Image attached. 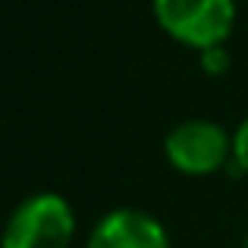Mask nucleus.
Returning a JSON list of instances; mask_svg holds the SVG:
<instances>
[{
    "label": "nucleus",
    "mask_w": 248,
    "mask_h": 248,
    "mask_svg": "<svg viewBox=\"0 0 248 248\" xmlns=\"http://www.w3.org/2000/svg\"><path fill=\"white\" fill-rule=\"evenodd\" d=\"M76 214L57 192H38L19 201L3 230V248H69Z\"/></svg>",
    "instance_id": "nucleus-1"
},
{
    "label": "nucleus",
    "mask_w": 248,
    "mask_h": 248,
    "mask_svg": "<svg viewBox=\"0 0 248 248\" xmlns=\"http://www.w3.org/2000/svg\"><path fill=\"white\" fill-rule=\"evenodd\" d=\"M151 6L160 29L195 50L223 44L236 22V0H154Z\"/></svg>",
    "instance_id": "nucleus-2"
},
{
    "label": "nucleus",
    "mask_w": 248,
    "mask_h": 248,
    "mask_svg": "<svg viewBox=\"0 0 248 248\" xmlns=\"http://www.w3.org/2000/svg\"><path fill=\"white\" fill-rule=\"evenodd\" d=\"M164 154L186 176H211L232 157V139L214 120H186L167 132Z\"/></svg>",
    "instance_id": "nucleus-3"
},
{
    "label": "nucleus",
    "mask_w": 248,
    "mask_h": 248,
    "mask_svg": "<svg viewBox=\"0 0 248 248\" xmlns=\"http://www.w3.org/2000/svg\"><path fill=\"white\" fill-rule=\"evenodd\" d=\"M85 248H173L157 217L135 207L110 211L94 223Z\"/></svg>",
    "instance_id": "nucleus-4"
},
{
    "label": "nucleus",
    "mask_w": 248,
    "mask_h": 248,
    "mask_svg": "<svg viewBox=\"0 0 248 248\" xmlns=\"http://www.w3.org/2000/svg\"><path fill=\"white\" fill-rule=\"evenodd\" d=\"M198 63H201V69H204L207 76H223L226 69H230V54L223 50V44H217V47L201 50Z\"/></svg>",
    "instance_id": "nucleus-5"
},
{
    "label": "nucleus",
    "mask_w": 248,
    "mask_h": 248,
    "mask_svg": "<svg viewBox=\"0 0 248 248\" xmlns=\"http://www.w3.org/2000/svg\"><path fill=\"white\" fill-rule=\"evenodd\" d=\"M232 160L248 173V120L239 123L236 135H232Z\"/></svg>",
    "instance_id": "nucleus-6"
},
{
    "label": "nucleus",
    "mask_w": 248,
    "mask_h": 248,
    "mask_svg": "<svg viewBox=\"0 0 248 248\" xmlns=\"http://www.w3.org/2000/svg\"><path fill=\"white\" fill-rule=\"evenodd\" d=\"M242 248H248V236H245V242H242Z\"/></svg>",
    "instance_id": "nucleus-7"
}]
</instances>
